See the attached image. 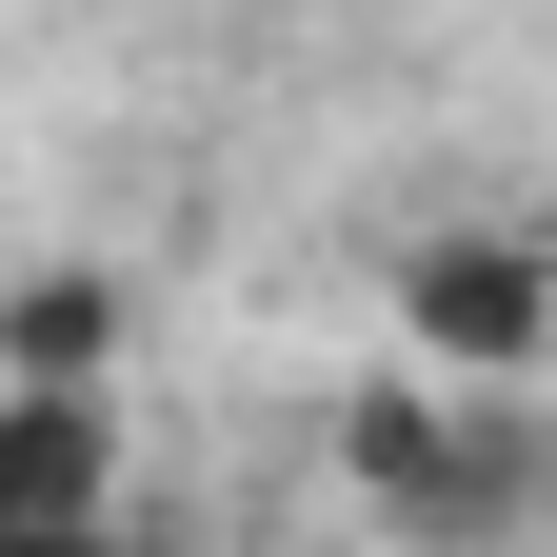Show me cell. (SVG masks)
Listing matches in <instances>:
<instances>
[{"instance_id": "3957f363", "label": "cell", "mask_w": 557, "mask_h": 557, "mask_svg": "<svg viewBox=\"0 0 557 557\" xmlns=\"http://www.w3.org/2000/svg\"><path fill=\"white\" fill-rule=\"evenodd\" d=\"M0 379H100V278H40L0 319Z\"/></svg>"}, {"instance_id": "6da1fadb", "label": "cell", "mask_w": 557, "mask_h": 557, "mask_svg": "<svg viewBox=\"0 0 557 557\" xmlns=\"http://www.w3.org/2000/svg\"><path fill=\"white\" fill-rule=\"evenodd\" d=\"M398 338H418V379L498 398L537 338H557V259H537V239H418V259H398Z\"/></svg>"}, {"instance_id": "277c9868", "label": "cell", "mask_w": 557, "mask_h": 557, "mask_svg": "<svg viewBox=\"0 0 557 557\" xmlns=\"http://www.w3.org/2000/svg\"><path fill=\"white\" fill-rule=\"evenodd\" d=\"M40 557H120V518H100V537H40Z\"/></svg>"}, {"instance_id": "7a4b0ae2", "label": "cell", "mask_w": 557, "mask_h": 557, "mask_svg": "<svg viewBox=\"0 0 557 557\" xmlns=\"http://www.w3.org/2000/svg\"><path fill=\"white\" fill-rule=\"evenodd\" d=\"M120 518V398L100 379H0V557Z\"/></svg>"}]
</instances>
